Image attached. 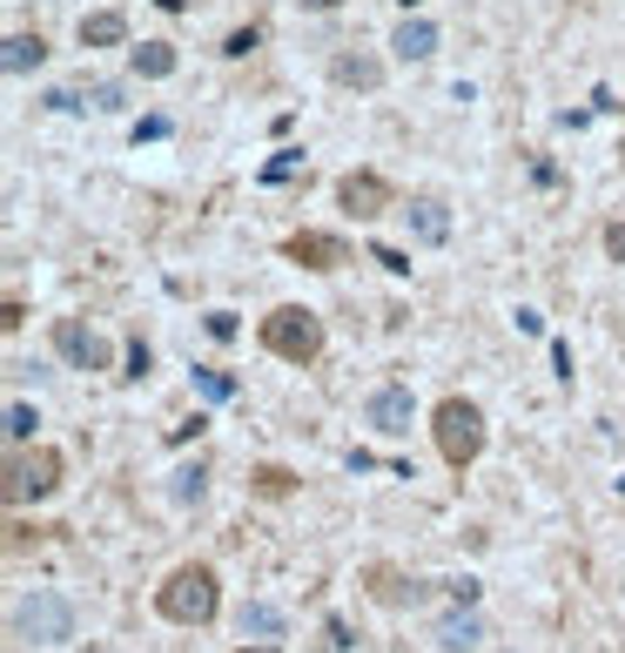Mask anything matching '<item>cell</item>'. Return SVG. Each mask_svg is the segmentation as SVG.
<instances>
[{
  "instance_id": "cell-1",
  "label": "cell",
  "mask_w": 625,
  "mask_h": 653,
  "mask_svg": "<svg viewBox=\"0 0 625 653\" xmlns=\"http://www.w3.org/2000/svg\"><path fill=\"white\" fill-rule=\"evenodd\" d=\"M216 607H222V587H216V566H202V559L175 566V573L162 580V593H155V613L175 620V626H209Z\"/></svg>"
},
{
  "instance_id": "cell-2",
  "label": "cell",
  "mask_w": 625,
  "mask_h": 653,
  "mask_svg": "<svg viewBox=\"0 0 625 653\" xmlns=\"http://www.w3.org/2000/svg\"><path fill=\"white\" fill-rule=\"evenodd\" d=\"M430 432H437V452H444V465H478V452H485V412L471 397H444L437 404V418H430Z\"/></svg>"
},
{
  "instance_id": "cell-3",
  "label": "cell",
  "mask_w": 625,
  "mask_h": 653,
  "mask_svg": "<svg viewBox=\"0 0 625 653\" xmlns=\"http://www.w3.org/2000/svg\"><path fill=\"white\" fill-rule=\"evenodd\" d=\"M262 351L283 357V364H310V357L323 351V323H316V310H303V303L270 310V317H262Z\"/></svg>"
},
{
  "instance_id": "cell-4",
  "label": "cell",
  "mask_w": 625,
  "mask_h": 653,
  "mask_svg": "<svg viewBox=\"0 0 625 653\" xmlns=\"http://www.w3.org/2000/svg\"><path fill=\"white\" fill-rule=\"evenodd\" d=\"M67 633H74V607H67L61 593H28V600L14 607V640L54 646V640H67Z\"/></svg>"
},
{
  "instance_id": "cell-5",
  "label": "cell",
  "mask_w": 625,
  "mask_h": 653,
  "mask_svg": "<svg viewBox=\"0 0 625 653\" xmlns=\"http://www.w3.org/2000/svg\"><path fill=\"white\" fill-rule=\"evenodd\" d=\"M54 485H61V452L54 445H34V452L8 458V499H48Z\"/></svg>"
},
{
  "instance_id": "cell-6",
  "label": "cell",
  "mask_w": 625,
  "mask_h": 653,
  "mask_svg": "<svg viewBox=\"0 0 625 653\" xmlns=\"http://www.w3.org/2000/svg\"><path fill=\"white\" fill-rule=\"evenodd\" d=\"M54 351L74 371H108V338H95L81 317H54Z\"/></svg>"
},
{
  "instance_id": "cell-7",
  "label": "cell",
  "mask_w": 625,
  "mask_h": 653,
  "mask_svg": "<svg viewBox=\"0 0 625 653\" xmlns=\"http://www.w3.org/2000/svg\"><path fill=\"white\" fill-rule=\"evenodd\" d=\"M336 203H343L356 222H371V216L390 209V183H384L377 169H350V176H336Z\"/></svg>"
},
{
  "instance_id": "cell-8",
  "label": "cell",
  "mask_w": 625,
  "mask_h": 653,
  "mask_svg": "<svg viewBox=\"0 0 625 653\" xmlns=\"http://www.w3.org/2000/svg\"><path fill=\"white\" fill-rule=\"evenodd\" d=\"M364 418H371L384 438H404V432L417 425V397H410V384H377L371 404H364Z\"/></svg>"
},
{
  "instance_id": "cell-9",
  "label": "cell",
  "mask_w": 625,
  "mask_h": 653,
  "mask_svg": "<svg viewBox=\"0 0 625 653\" xmlns=\"http://www.w3.org/2000/svg\"><path fill=\"white\" fill-rule=\"evenodd\" d=\"M283 257L303 263V270H336V263H350V242L330 236V229H296V236L283 242Z\"/></svg>"
},
{
  "instance_id": "cell-10",
  "label": "cell",
  "mask_w": 625,
  "mask_h": 653,
  "mask_svg": "<svg viewBox=\"0 0 625 653\" xmlns=\"http://www.w3.org/2000/svg\"><path fill=\"white\" fill-rule=\"evenodd\" d=\"M364 580H371V600H377V607H424V600H430V587L410 580V573H397V566H371Z\"/></svg>"
},
{
  "instance_id": "cell-11",
  "label": "cell",
  "mask_w": 625,
  "mask_h": 653,
  "mask_svg": "<svg viewBox=\"0 0 625 653\" xmlns=\"http://www.w3.org/2000/svg\"><path fill=\"white\" fill-rule=\"evenodd\" d=\"M404 222H410L417 242H430V250H437V242H451V209H444L437 196H410L404 203Z\"/></svg>"
},
{
  "instance_id": "cell-12",
  "label": "cell",
  "mask_w": 625,
  "mask_h": 653,
  "mask_svg": "<svg viewBox=\"0 0 625 653\" xmlns=\"http://www.w3.org/2000/svg\"><path fill=\"white\" fill-rule=\"evenodd\" d=\"M430 640H437L444 653H465V646H478V640H485V620H478L471 607H458V613H444V620H437V633H430Z\"/></svg>"
},
{
  "instance_id": "cell-13",
  "label": "cell",
  "mask_w": 625,
  "mask_h": 653,
  "mask_svg": "<svg viewBox=\"0 0 625 653\" xmlns=\"http://www.w3.org/2000/svg\"><path fill=\"white\" fill-rule=\"evenodd\" d=\"M330 81H336V89H364L371 95L377 81H384V61L377 54H336L330 61Z\"/></svg>"
},
{
  "instance_id": "cell-14",
  "label": "cell",
  "mask_w": 625,
  "mask_h": 653,
  "mask_svg": "<svg viewBox=\"0 0 625 653\" xmlns=\"http://www.w3.org/2000/svg\"><path fill=\"white\" fill-rule=\"evenodd\" d=\"M128 41V14L102 8V14H81V48H122Z\"/></svg>"
},
{
  "instance_id": "cell-15",
  "label": "cell",
  "mask_w": 625,
  "mask_h": 653,
  "mask_svg": "<svg viewBox=\"0 0 625 653\" xmlns=\"http://www.w3.org/2000/svg\"><path fill=\"white\" fill-rule=\"evenodd\" d=\"M390 48H397V61H430V54H437V28H430V21H404V28L390 34Z\"/></svg>"
},
{
  "instance_id": "cell-16",
  "label": "cell",
  "mask_w": 625,
  "mask_h": 653,
  "mask_svg": "<svg viewBox=\"0 0 625 653\" xmlns=\"http://www.w3.org/2000/svg\"><path fill=\"white\" fill-rule=\"evenodd\" d=\"M128 68H135L142 81H168V74H175V48H168V41H142V48L128 54Z\"/></svg>"
},
{
  "instance_id": "cell-17",
  "label": "cell",
  "mask_w": 625,
  "mask_h": 653,
  "mask_svg": "<svg viewBox=\"0 0 625 653\" xmlns=\"http://www.w3.org/2000/svg\"><path fill=\"white\" fill-rule=\"evenodd\" d=\"M41 61H48V41L41 34H8V54H0V68H8V74H28Z\"/></svg>"
},
{
  "instance_id": "cell-18",
  "label": "cell",
  "mask_w": 625,
  "mask_h": 653,
  "mask_svg": "<svg viewBox=\"0 0 625 653\" xmlns=\"http://www.w3.org/2000/svg\"><path fill=\"white\" fill-rule=\"evenodd\" d=\"M202 493H209V465H202V458L183 465V471H175V485H168V499H175V506H196Z\"/></svg>"
},
{
  "instance_id": "cell-19",
  "label": "cell",
  "mask_w": 625,
  "mask_h": 653,
  "mask_svg": "<svg viewBox=\"0 0 625 653\" xmlns=\"http://www.w3.org/2000/svg\"><path fill=\"white\" fill-rule=\"evenodd\" d=\"M236 626H242V640H249V633H256V640H277V633H283V613H277V607H262V600H249Z\"/></svg>"
},
{
  "instance_id": "cell-20",
  "label": "cell",
  "mask_w": 625,
  "mask_h": 653,
  "mask_svg": "<svg viewBox=\"0 0 625 653\" xmlns=\"http://www.w3.org/2000/svg\"><path fill=\"white\" fill-rule=\"evenodd\" d=\"M249 478H256L262 499H290V493H296V471H290V465H256Z\"/></svg>"
},
{
  "instance_id": "cell-21",
  "label": "cell",
  "mask_w": 625,
  "mask_h": 653,
  "mask_svg": "<svg viewBox=\"0 0 625 653\" xmlns=\"http://www.w3.org/2000/svg\"><path fill=\"white\" fill-rule=\"evenodd\" d=\"M296 176H303V148H277L270 162H262V183H270V189L277 183H296Z\"/></svg>"
},
{
  "instance_id": "cell-22",
  "label": "cell",
  "mask_w": 625,
  "mask_h": 653,
  "mask_svg": "<svg viewBox=\"0 0 625 653\" xmlns=\"http://www.w3.org/2000/svg\"><path fill=\"white\" fill-rule=\"evenodd\" d=\"M196 391H202L209 404H222V397H236V377H229V371H209V364H202V371H196Z\"/></svg>"
},
{
  "instance_id": "cell-23",
  "label": "cell",
  "mask_w": 625,
  "mask_h": 653,
  "mask_svg": "<svg viewBox=\"0 0 625 653\" xmlns=\"http://www.w3.org/2000/svg\"><path fill=\"white\" fill-rule=\"evenodd\" d=\"M34 425H41V418H34V404H8V438H14V445H28Z\"/></svg>"
},
{
  "instance_id": "cell-24",
  "label": "cell",
  "mask_w": 625,
  "mask_h": 653,
  "mask_svg": "<svg viewBox=\"0 0 625 653\" xmlns=\"http://www.w3.org/2000/svg\"><path fill=\"white\" fill-rule=\"evenodd\" d=\"M256 48H262V34H256V28H236V34L222 41V54H229V61H242V54H256Z\"/></svg>"
},
{
  "instance_id": "cell-25",
  "label": "cell",
  "mask_w": 625,
  "mask_h": 653,
  "mask_svg": "<svg viewBox=\"0 0 625 653\" xmlns=\"http://www.w3.org/2000/svg\"><path fill=\"white\" fill-rule=\"evenodd\" d=\"M371 263H384L390 277H410V257H404V250H390V242H377V250H371Z\"/></svg>"
},
{
  "instance_id": "cell-26",
  "label": "cell",
  "mask_w": 625,
  "mask_h": 653,
  "mask_svg": "<svg viewBox=\"0 0 625 653\" xmlns=\"http://www.w3.org/2000/svg\"><path fill=\"white\" fill-rule=\"evenodd\" d=\"M87 102H95V108H128V102H122V89H115V81H95V89H87Z\"/></svg>"
},
{
  "instance_id": "cell-27",
  "label": "cell",
  "mask_w": 625,
  "mask_h": 653,
  "mask_svg": "<svg viewBox=\"0 0 625 653\" xmlns=\"http://www.w3.org/2000/svg\"><path fill=\"white\" fill-rule=\"evenodd\" d=\"M48 108H54V115H81V108H87V102H81V95H74V89H54V95H48Z\"/></svg>"
},
{
  "instance_id": "cell-28",
  "label": "cell",
  "mask_w": 625,
  "mask_h": 653,
  "mask_svg": "<svg viewBox=\"0 0 625 653\" xmlns=\"http://www.w3.org/2000/svg\"><path fill=\"white\" fill-rule=\"evenodd\" d=\"M444 593H451L458 607H478V593H485V587H478V580H451V587H444Z\"/></svg>"
},
{
  "instance_id": "cell-29",
  "label": "cell",
  "mask_w": 625,
  "mask_h": 653,
  "mask_svg": "<svg viewBox=\"0 0 625 653\" xmlns=\"http://www.w3.org/2000/svg\"><path fill=\"white\" fill-rule=\"evenodd\" d=\"M122 377H148V344H142V338L128 344V371H122Z\"/></svg>"
},
{
  "instance_id": "cell-30",
  "label": "cell",
  "mask_w": 625,
  "mask_h": 653,
  "mask_svg": "<svg viewBox=\"0 0 625 653\" xmlns=\"http://www.w3.org/2000/svg\"><path fill=\"white\" fill-rule=\"evenodd\" d=\"M552 371H559V377L572 384V344H559V338H552Z\"/></svg>"
},
{
  "instance_id": "cell-31",
  "label": "cell",
  "mask_w": 625,
  "mask_h": 653,
  "mask_svg": "<svg viewBox=\"0 0 625 653\" xmlns=\"http://www.w3.org/2000/svg\"><path fill=\"white\" fill-rule=\"evenodd\" d=\"M209 338H222V344L236 338V317H229V310H216V317H209Z\"/></svg>"
},
{
  "instance_id": "cell-32",
  "label": "cell",
  "mask_w": 625,
  "mask_h": 653,
  "mask_svg": "<svg viewBox=\"0 0 625 653\" xmlns=\"http://www.w3.org/2000/svg\"><path fill=\"white\" fill-rule=\"evenodd\" d=\"M343 465H350V471H377V452L356 445V452H343Z\"/></svg>"
},
{
  "instance_id": "cell-33",
  "label": "cell",
  "mask_w": 625,
  "mask_h": 653,
  "mask_svg": "<svg viewBox=\"0 0 625 653\" xmlns=\"http://www.w3.org/2000/svg\"><path fill=\"white\" fill-rule=\"evenodd\" d=\"M605 250H612V263H625V222H612V229H605Z\"/></svg>"
},
{
  "instance_id": "cell-34",
  "label": "cell",
  "mask_w": 625,
  "mask_h": 653,
  "mask_svg": "<svg viewBox=\"0 0 625 653\" xmlns=\"http://www.w3.org/2000/svg\"><path fill=\"white\" fill-rule=\"evenodd\" d=\"M162 135H168V122H162V115H148V122L135 128V142H162Z\"/></svg>"
},
{
  "instance_id": "cell-35",
  "label": "cell",
  "mask_w": 625,
  "mask_h": 653,
  "mask_svg": "<svg viewBox=\"0 0 625 653\" xmlns=\"http://www.w3.org/2000/svg\"><path fill=\"white\" fill-rule=\"evenodd\" d=\"M323 633H330V646H336V653H350V646H356V640H350V626H343V620H330V626H323Z\"/></svg>"
},
{
  "instance_id": "cell-36",
  "label": "cell",
  "mask_w": 625,
  "mask_h": 653,
  "mask_svg": "<svg viewBox=\"0 0 625 653\" xmlns=\"http://www.w3.org/2000/svg\"><path fill=\"white\" fill-rule=\"evenodd\" d=\"M303 8H310V14H336V8H343V0H303Z\"/></svg>"
},
{
  "instance_id": "cell-37",
  "label": "cell",
  "mask_w": 625,
  "mask_h": 653,
  "mask_svg": "<svg viewBox=\"0 0 625 653\" xmlns=\"http://www.w3.org/2000/svg\"><path fill=\"white\" fill-rule=\"evenodd\" d=\"M242 653H283V646H277V640H256V646H242Z\"/></svg>"
},
{
  "instance_id": "cell-38",
  "label": "cell",
  "mask_w": 625,
  "mask_h": 653,
  "mask_svg": "<svg viewBox=\"0 0 625 653\" xmlns=\"http://www.w3.org/2000/svg\"><path fill=\"white\" fill-rule=\"evenodd\" d=\"M618 499H625V478H618Z\"/></svg>"
},
{
  "instance_id": "cell-39",
  "label": "cell",
  "mask_w": 625,
  "mask_h": 653,
  "mask_svg": "<svg viewBox=\"0 0 625 653\" xmlns=\"http://www.w3.org/2000/svg\"><path fill=\"white\" fill-rule=\"evenodd\" d=\"M404 8H417V0H404Z\"/></svg>"
},
{
  "instance_id": "cell-40",
  "label": "cell",
  "mask_w": 625,
  "mask_h": 653,
  "mask_svg": "<svg viewBox=\"0 0 625 653\" xmlns=\"http://www.w3.org/2000/svg\"><path fill=\"white\" fill-rule=\"evenodd\" d=\"M618 155H625V148H618Z\"/></svg>"
}]
</instances>
